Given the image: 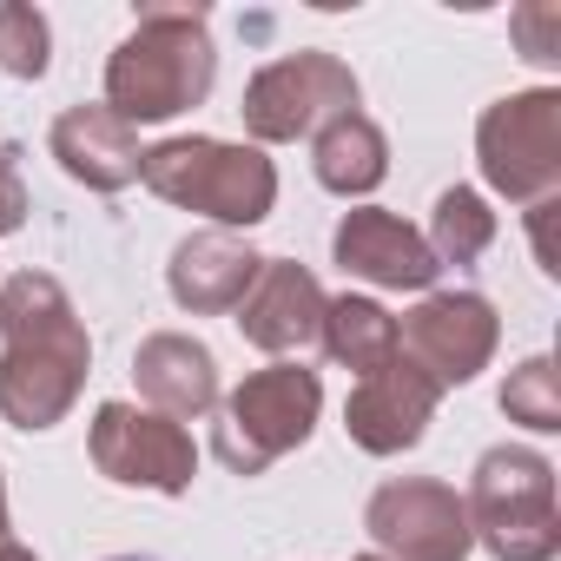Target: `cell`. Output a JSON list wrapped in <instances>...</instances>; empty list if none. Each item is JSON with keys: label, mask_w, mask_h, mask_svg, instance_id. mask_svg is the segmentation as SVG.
Returning <instances> with one entry per match:
<instances>
[{"label": "cell", "mask_w": 561, "mask_h": 561, "mask_svg": "<svg viewBox=\"0 0 561 561\" xmlns=\"http://www.w3.org/2000/svg\"><path fill=\"white\" fill-rule=\"evenodd\" d=\"M93 337L60 277L21 271L0 285V416L14 430H54L80 403Z\"/></svg>", "instance_id": "1"}, {"label": "cell", "mask_w": 561, "mask_h": 561, "mask_svg": "<svg viewBox=\"0 0 561 561\" xmlns=\"http://www.w3.org/2000/svg\"><path fill=\"white\" fill-rule=\"evenodd\" d=\"M218 80V54L205 34V14L192 8H146L139 27L106 60V113L126 126H159L198 106Z\"/></svg>", "instance_id": "2"}, {"label": "cell", "mask_w": 561, "mask_h": 561, "mask_svg": "<svg viewBox=\"0 0 561 561\" xmlns=\"http://www.w3.org/2000/svg\"><path fill=\"white\" fill-rule=\"evenodd\" d=\"M139 179L185 211H205L218 225H257L277 205V172L257 146L225 139H159L139 152Z\"/></svg>", "instance_id": "3"}, {"label": "cell", "mask_w": 561, "mask_h": 561, "mask_svg": "<svg viewBox=\"0 0 561 561\" xmlns=\"http://www.w3.org/2000/svg\"><path fill=\"white\" fill-rule=\"evenodd\" d=\"M469 535L495 561H554L561 515H554V462L535 449H489L476 462V482L462 495Z\"/></svg>", "instance_id": "4"}, {"label": "cell", "mask_w": 561, "mask_h": 561, "mask_svg": "<svg viewBox=\"0 0 561 561\" xmlns=\"http://www.w3.org/2000/svg\"><path fill=\"white\" fill-rule=\"evenodd\" d=\"M324 410V383L305 364H271L257 377H244L225 410H218V462L231 476H264L277 456H291Z\"/></svg>", "instance_id": "5"}, {"label": "cell", "mask_w": 561, "mask_h": 561, "mask_svg": "<svg viewBox=\"0 0 561 561\" xmlns=\"http://www.w3.org/2000/svg\"><path fill=\"white\" fill-rule=\"evenodd\" d=\"M238 113H244V133H251V139H264V146L318 139L331 119L357 113V73H351L337 54L305 47V54L271 60V67L244 87Z\"/></svg>", "instance_id": "6"}, {"label": "cell", "mask_w": 561, "mask_h": 561, "mask_svg": "<svg viewBox=\"0 0 561 561\" xmlns=\"http://www.w3.org/2000/svg\"><path fill=\"white\" fill-rule=\"evenodd\" d=\"M476 159L502 198H515V205L554 198V185H561V93L528 87V93L495 100L476 126Z\"/></svg>", "instance_id": "7"}, {"label": "cell", "mask_w": 561, "mask_h": 561, "mask_svg": "<svg viewBox=\"0 0 561 561\" xmlns=\"http://www.w3.org/2000/svg\"><path fill=\"white\" fill-rule=\"evenodd\" d=\"M93 469L119 489H152V495H185L198 476V443L159 416V410H133V403H100L93 416Z\"/></svg>", "instance_id": "8"}, {"label": "cell", "mask_w": 561, "mask_h": 561, "mask_svg": "<svg viewBox=\"0 0 561 561\" xmlns=\"http://www.w3.org/2000/svg\"><path fill=\"white\" fill-rule=\"evenodd\" d=\"M364 528L383 561H469V508L449 482L403 476L383 482L364 508Z\"/></svg>", "instance_id": "9"}, {"label": "cell", "mask_w": 561, "mask_h": 561, "mask_svg": "<svg viewBox=\"0 0 561 561\" xmlns=\"http://www.w3.org/2000/svg\"><path fill=\"white\" fill-rule=\"evenodd\" d=\"M495 337H502L495 305L476 298V291H430V298L397 324V351H403L436 390L469 383L476 370H489Z\"/></svg>", "instance_id": "10"}, {"label": "cell", "mask_w": 561, "mask_h": 561, "mask_svg": "<svg viewBox=\"0 0 561 561\" xmlns=\"http://www.w3.org/2000/svg\"><path fill=\"white\" fill-rule=\"evenodd\" d=\"M436 403H443V390L397 351L383 370L357 377V390H351V403H344V430H351V443L370 449V456H403V449L423 443Z\"/></svg>", "instance_id": "11"}, {"label": "cell", "mask_w": 561, "mask_h": 561, "mask_svg": "<svg viewBox=\"0 0 561 561\" xmlns=\"http://www.w3.org/2000/svg\"><path fill=\"white\" fill-rule=\"evenodd\" d=\"M324 305H331V298L318 291V277H311L305 264L264 257L257 277H251V291H244V305H238V331H244V344H257V351H271V357H291V351L318 344Z\"/></svg>", "instance_id": "12"}, {"label": "cell", "mask_w": 561, "mask_h": 561, "mask_svg": "<svg viewBox=\"0 0 561 561\" xmlns=\"http://www.w3.org/2000/svg\"><path fill=\"white\" fill-rule=\"evenodd\" d=\"M331 251H337V264L351 277H364V285H377V291H430L436 271H443L436 251L423 244V231L403 225L397 211H377V205L344 211Z\"/></svg>", "instance_id": "13"}, {"label": "cell", "mask_w": 561, "mask_h": 561, "mask_svg": "<svg viewBox=\"0 0 561 561\" xmlns=\"http://www.w3.org/2000/svg\"><path fill=\"white\" fill-rule=\"evenodd\" d=\"M257 264H264V257H257L244 238H231V231H192V238L172 251V264H165V285H172L179 311L218 318V311H238V305H244Z\"/></svg>", "instance_id": "14"}, {"label": "cell", "mask_w": 561, "mask_h": 561, "mask_svg": "<svg viewBox=\"0 0 561 561\" xmlns=\"http://www.w3.org/2000/svg\"><path fill=\"white\" fill-rule=\"evenodd\" d=\"M133 383L159 416L192 423V416H205L218 403V357L185 331H159V337H146L133 351Z\"/></svg>", "instance_id": "15"}, {"label": "cell", "mask_w": 561, "mask_h": 561, "mask_svg": "<svg viewBox=\"0 0 561 561\" xmlns=\"http://www.w3.org/2000/svg\"><path fill=\"white\" fill-rule=\"evenodd\" d=\"M54 159L87 192H119L139 179V133L106 106H67L54 119Z\"/></svg>", "instance_id": "16"}, {"label": "cell", "mask_w": 561, "mask_h": 561, "mask_svg": "<svg viewBox=\"0 0 561 561\" xmlns=\"http://www.w3.org/2000/svg\"><path fill=\"white\" fill-rule=\"evenodd\" d=\"M311 165H318V185H324V192H337V198H364V192H377L383 172H390V139H383L377 119L344 113V119H331V126L318 133Z\"/></svg>", "instance_id": "17"}, {"label": "cell", "mask_w": 561, "mask_h": 561, "mask_svg": "<svg viewBox=\"0 0 561 561\" xmlns=\"http://www.w3.org/2000/svg\"><path fill=\"white\" fill-rule=\"evenodd\" d=\"M318 344H324L344 370L370 377V370H383V364L397 357V318H390L383 305H370V298H331Z\"/></svg>", "instance_id": "18"}, {"label": "cell", "mask_w": 561, "mask_h": 561, "mask_svg": "<svg viewBox=\"0 0 561 561\" xmlns=\"http://www.w3.org/2000/svg\"><path fill=\"white\" fill-rule=\"evenodd\" d=\"M423 244L436 251V264H476V257L495 244V211L482 205V192L449 185V192L436 198V211H430Z\"/></svg>", "instance_id": "19"}, {"label": "cell", "mask_w": 561, "mask_h": 561, "mask_svg": "<svg viewBox=\"0 0 561 561\" xmlns=\"http://www.w3.org/2000/svg\"><path fill=\"white\" fill-rule=\"evenodd\" d=\"M54 60V34H47V14L27 8V0H8L0 8V73L14 80H41Z\"/></svg>", "instance_id": "20"}, {"label": "cell", "mask_w": 561, "mask_h": 561, "mask_svg": "<svg viewBox=\"0 0 561 561\" xmlns=\"http://www.w3.org/2000/svg\"><path fill=\"white\" fill-rule=\"evenodd\" d=\"M502 410L508 423H528V430H561V390H554V364L548 357H528L522 370H508L502 383Z\"/></svg>", "instance_id": "21"}, {"label": "cell", "mask_w": 561, "mask_h": 561, "mask_svg": "<svg viewBox=\"0 0 561 561\" xmlns=\"http://www.w3.org/2000/svg\"><path fill=\"white\" fill-rule=\"evenodd\" d=\"M515 41H522V60L554 67L561 60V8H522L515 14Z\"/></svg>", "instance_id": "22"}, {"label": "cell", "mask_w": 561, "mask_h": 561, "mask_svg": "<svg viewBox=\"0 0 561 561\" xmlns=\"http://www.w3.org/2000/svg\"><path fill=\"white\" fill-rule=\"evenodd\" d=\"M21 218H27V185H21L14 159L0 152V238H8V231H21Z\"/></svg>", "instance_id": "23"}, {"label": "cell", "mask_w": 561, "mask_h": 561, "mask_svg": "<svg viewBox=\"0 0 561 561\" xmlns=\"http://www.w3.org/2000/svg\"><path fill=\"white\" fill-rule=\"evenodd\" d=\"M554 198H541V205H528V231H535V257H541V271L548 277H561V251H554Z\"/></svg>", "instance_id": "24"}, {"label": "cell", "mask_w": 561, "mask_h": 561, "mask_svg": "<svg viewBox=\"0 0 561 561\" xmlns=\"http://www.w3.org/2000/svg\"><path fill=\"white\" fill-rule=\"evenodd\" d=\"M0 561H34V554H27V548H21V541L8 535V528H0Z\"/></svg>", "instance_id": "25"}, {"label": "cell", "mask_w": 561, "mask_h": 561, "mask_svg": "<svg viewBox=\"0 0 561 561\" xmlns=\"http://www.w3.org/2000/svg\"><path fill=\"white\" fill-rule=\"evenodd\" d=\"M0 528H8V482H0Z\"/></svg>", "instance_id": "26"}, {"label": "cell", "mask_w": 561, "mask_h": 561, "mask_svg": "<svg viewBox=\"0 0 561 561\" xmlns=\"http://www.w3.org/2000/svg\"><path fill=\"white\" fill-rule=\"evenodd\" d=\"M113 561H146V554H113Z\"/></svg>", "instance_id": "27"}, {"label": "cell", "mask_w": 561, "mask_h": 561, "mask_svg": "<svg viewBox=\"0 0 561 561\" xmlns=\"http://www.w3.org/2000/svg\"><path fill=\"white\" fill-rule=\"evenodd\" d=\"M357 561H383V554H357Z\"/></svg>", "instance_id": "28"}]
</instances>
